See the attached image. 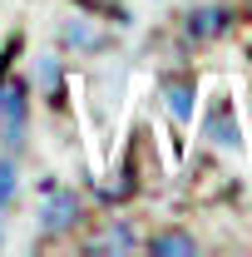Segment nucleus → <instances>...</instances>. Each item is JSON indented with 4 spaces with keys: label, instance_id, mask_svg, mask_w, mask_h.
Returning a JSON list of instances; mask_svg holds the SVG:
<instances>
[{
    "label": "nucleus",
    "instance_id": "1",
    "mask_svg": "<svg viewBox=\"0 0 252 257\" xmlns=\"http://www.w3.org/2000/svg\"><path fill=\"white\" fill-rule=\"evenodd\" d=\"M79 223V198L74 193H50L45 203H40V227L45 232H64V227Z\"/></svg>",
    "mask_w": 252,
    "mask_h": 257
},
{
    "label": "nucleus",
    "instance_id": "2",
    "mask_svg": "<svg viewBox=\"0 0 252 257\" xmlns=\"http://www.w3.org/2000/svg\"><path fill=\"white\" fill-rule=\"evenodd\" d=\"M227 20H232V15H227L222 5H203V10L188 15V35H193V40H213V35L227 30Z\"/></svg>",
    "mask_w": 252,
    "mask_h": 257
},
{
    "label": "nucleus",
    "instance_id": "3",
    "mask_svg": "<svg viewBox=\"0 0 252 257\" xmlns=\"http://www.w3.org/2000/svg\"><path fill=\"white\" fill-rule=\"evenodd\" d=\"M0 124L10 128L25 124V84L20 79H0Z\"/></svg>",
    "mask_w": 252,
    "mask_h": 257
},
{
    "label": "nucleus",
    "instance_id": "4",
    "mask_svg": "<svg viewBox=\"0 0 252 257\" xmlns=\"http://www.w3.org/2000/svg\"><path fill=\"white\" fill-rule=\"evenodd\" d=\"M208 139H213V144H222V149H242V134H237V128L227 124V99H218V104H213V114H208Z\"/></svg>",
    "mask_w": 252,
    "mask_h": 257
},
{
    "label": "nucleus",
    "instance_id": "5",
    "mask_svg": "<svg viewBox=\"0 0 252 257\" xmlns=\"http://www.w3.org/2000/svg\"><path fill=\"white\" fill-rule=\"evenodd\" d=\"M163 99H168L173 119H193V84L188 79H163Z\"/></svg>",
    "mask_w": 252,
    "mask_h": 257
},
{
    "label": "nucleus",
    "instance_id": "6",
    "mask_svg": "<svg viewBox=\"0 0 252 257\" xmlns=\"http://www.w3.org/2000/svg\"><path fill=\"white\" fill-rule=\"evenodd\" d=\"M149 252H168V257H188V252H198V242H193L188 232H158L154 242H149Z\"/></svg>",
    "mask_w": 252,
    "mask_h": 257
},
{
    "label": "nucleus",
    "instance_id": "7",
    "mask_svg": "<svg viewBox=\"0 0 252 257\" xmlns=\"http://www.w3.org/2000/svg\"><path fill=\"white\" fill-rule=\"evenodd\" d=\"M139 242H134V232L129 227H109L99 242H89V252H134Z\"/></svg>",
    "mask_w": 252,
    "mask_h": 257
},
{
    "label": "nucleus",
    "instance_id": "8",
    "mask_svg": "<svg viewBox=\"0 0 252 257\" xmlns=\"http://www.w3.org/2000/svg\"><path fill=\"white\" fill-rule=\"evenodd\" d=\"M15 188H20V173H15V159H5L0 154V208L15 198Z\"/></svg>",
    "mask_w": 252,
    "mask_h": 257
},
{
    "label": "nucleus",
    "instance_id": "9",
    "mask_svg": "<svg viewBox=\"0 0 252 257\" xmlns=\"http://www.w3.org/2000/svg\"><path fill=\"white\" fill-rule=\"evenodd\" d=\"M40 84H45V94H60V64L55 60L40 64Z\"/></svg>",
    "mask_w": 252,
    "mask_h": 257
},
{
    "label": "nucleus",
    "instance_id": "10",
    "mask_svg": "<svg viewBox=\"0 0 252 257\" xmlns=\"http://www.w3.org/2000/svg\"><path fill=\"white\" fill-rule=\"evenodd\" d=\"M64 35H69V45H74V50H84V45H99V40H94V30H79V25H69Z\"/></svg>",
    "mask_w": 252,
    "mask_h": 257
},
{
    "label": "nucleus",
    "instance_id": "11",
    "mask_svg": "<svg viewBox=\"0 0 252 257\" xmlns=\"http://www.w3.org/2000/svg\"><path fill=\"white\" fill-rule=\"evenodd\" d=\"M89 5H109V0H89Z\"/></svg>",
    "mask_w": 252,
    "mask_h": 257
}]
</instances>
